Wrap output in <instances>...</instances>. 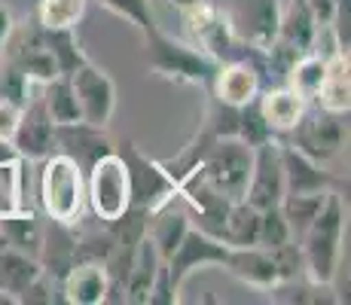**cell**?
I'll use <instances>...</instances> for the list:
<instances>
[{
    "label": "cell",
    "mask_w": 351,
    "mask_h": 305,
    "mask_svg": "<svg viewBox=\"0 0 351 305\" xmlns=\"http://www.w3.org/2000/svg\"><path fill=\"white\" fill-rule=\"evenodd\" d=\"M40 34H43V43H46V49H49V56H52V61H56V67H58L62 77H71L77 67H83L86 61H89V56L83 52V46H80L73 28H64V31L40 28Z\"/></svg>",
    "instance_id": "28"
},
{
    "label": "cell",
    "mask_w": 351,
    "mask_h": 305,
    "mask_svg": "<svg viewBox=\"0 0 351 305\" xmlns=\"http://www.w3.org/2000/svg\"><path fill=\"white\" fill-rule=\"evenodd\" d=\"M190 226H193L190 214H186L180 195L174 202H168V205H162L159 211L147 214V239L156 244L162 260H168V256L174 254V247L180 244V239L186 235V229Z\"/></svg>",
    "instance_id": "20"
},
{
    "label": "cell",
    "mask_w": 351,
    "mask_h": 305,
    "mask_svg": "<svg viewBox=\"0 0 351 305\" xmlns=\"http://www.w3.org/2000/svg\"><path fill=\"white\" fill-rule=\"evenodd\" d=\"M40 275H43V269H40L37 256L0 244V302L19 305V296L25 293V287Z\"/></svg>",
    "instance_id": "23"
},
{
    "label": "cell",
    "mask_w": 351,
    "mask_h": 305,
    "mask_svg": "<svg viewBox=\"0 0 351 305\" xmlns=\"http://www.w3.org/2000/svg\"><path fill=\"white\" fill-rule=\"evenodd\" d=\"M256 107H260L269 132L275 138H285L290 128L300 122L302 113H306L308 101L296 89H290L287 83H278V86H263L260 95H256Z\"/></svg>",
    "instance_id": "15"
},
{
    "label": "cell",
    "mask_w": 351,
    "mask_h": 305,
    "mask_svg": "<svg viewBox=\"0 0 351 305\" xmlns=\"http://www.w3.org/2000/svg\"><path fill=\"white\" fill-rule=\"evenodd\" d=\"M278 144H281V168H285V195L327 193V189L342 193V189H348L346 180H339L333 171H327V165H318L315 159L302 156L296 147H290L281 138H278Z\"/></svg>",
    "instance_id": "12"
},
{
    "label": "cell",
    "mask_w": 351,
    "mask_h": 305,
    "mask_svg": "<svg viewBox=\"0 0 351 305\" xmlns=\"http://www.w3.org/2000/svg\"><path fill=\"white\" fill-rule=\"evenodd\" d=\"M10 144H12V150L28 162H40L56 150V122L46 113L40 92L31 95L22 104V117H19L16 134H12Z\"/></svg>",
    "instance_id": "11"
},
{
    "label": "cell",
    "mask_w": 351,
    "mask_h": 305,
    "mask_svg": "<svg viewBox=\"0 0 351 305\" xmlns=\"http://www.w3.org/2000/svg\"><path fill=\"white\" fill-rule=\"evenodd\" d=\"M40 241H43V220L37 217V211H31V208L0 211V244L37 256Z\"/></svg>",
    "instance_id": "22"
},
{
    "label": "cell",
    "mask_w": 351,
    "mask_h": 305,
    "mask_svg": "<svg viewBox=\"0 0 351 305\" xmlns=\"http://www.w3.org/2000/svg\"><path fill=\"white\" fill-rule=\"evenodd\" d=\"M346 119L348 117L327 113L312 104V107H306L300 122H296L281 141H287L290 147H296L302 156L315 159L318 165H327V162L336 159V156L342 153V147H346V134H348Z\"/></svg>",
    "instance_id": "7"
},
{
    "label": "cell",
    "mask_w": 351,
    "mask_h": 305,
    "mask_svg": "<svg viewBox=\"0 0 351 305\" xmlns=\"http://www.w3.org/2000/svg\"><path fill=\"white\" fill-rule=\"evenodd\" d=\"M263 71L254 61H220L217 71L211 77L208 95L217 98L220 104L229 107H245L247 101H254L263 89Z\"/></svg>",
    "instance_id": "13"
},
{
    "label": "cell",
    "mask_w": 351,
    "mask_h": 305,
    "mask_svg": "<svg viewBox=\"0 0 351 305\" xmlns=\"http://www.w3.org/2000/svg\"><path fill=\"white\" fill-rule=\"evenodd\" d=\"M321 77H324V56H318V52H306V56H300L293 64H290L285 83L290 89L300 92L306 101H312L315 92H318Z\"/></svg>",
    "instance_id": "31"
},
{
    "label": "cell",
    "mask_w": 351,
    "mask_h": 305,
    "mask_svg": "<svg viewBox=\"0 0 351 305\" xmlns=\"http://www.w3.org/2000/svg\"><path fill=\"white\" fill-rule=\"evenodd\" d=\"M272 302H285V305H318V302H339V296H330V284H315L308 281L306 275L302 278H290V281H278L275 287L266 290Z\"/></svg>",
    "instance_id": "27"
},
{
    "label": "cell",
    "mask_w": 351,
    "mask_h": 305,
    "mask_svg": "<svg viewBox=\"0 0 351 305\" xmlns=\"http://www.w3.org/2000/svg\"><path fill=\"white\" fill-rule=\"evenodd\" d=\"M95 3H101L113 16L125 19L128 25H134L141 31V37L159 28L156 16H153V0H95Z\"/></svg>",
    "instance_id": "32"
},
{
    "label": "cell",
    "mask_w": 351,
    "mask_h": 305,
    "mask_svg": "<svg viewBox=\"0 0 351 305\" xmlns=\"http://www.w3.org/2000/svg\"><path fill=\"white\" fill-rule=\"evenodd\" d=\"M223 269L254 290H269L278 284L272 256H269L266 247H256V244L254 247H229V260Z\"/></svg>",
    "instance_id": "21"
},
{
    "label": "cell",
    "mask_w": 351,
    "mask_h": 305,
    "mask_svg": "<svg viewBox=\"0 0 351 305\" xmlns=\"http://www.w3.org/2000/svg\"><path fill=\"white\" fill-rule=\"evenodd\" d=\"M119 147H123V150H117V153L123 156V162H125L128 193H132V205L128 208L153 214V211H159L162 205L178 199V180L171 178V171H168L162 162L144 156L132 141H125V144H119Z\"/></svg>",
    "instance_id": "6"
},
{
    "label": "cell",
    "mask_w": 351,
    "mask_h": 305,
    "mask_svg": "<svg viewBox=\"0 0 351 305\" xmlns=\"http://www.w3.org/2000/svg\"><path fill=\"white\" fill-rule=\"evenodd\" d=\"M110 300V275L104 263H73L62 278V302L71 305H101Z\"/></svg>",
    "instance_id": "17"
},
{
    "label": "cell",
    "mask_w": 351,
    "mask_h": 305,
    "mask_svg": "<svg viewBox=\"0 0 351 305\" xmlns=\"http://www.w3.org/2000/svg\"><path fill=\"white\" fill-rule=\"evenodd\" d=\"M239 138L245 141V144H263V141H269V138H275L272 132H269V125L263 122V113H260V107H256V98L254 101H247L245 107H239Z\"/></svg>",
    "instance_id": "34"
},
{
    "label": "cell",
    "mask_w": 351,
    "mask_h": 305,
    "mask_svg": "<svg viewBox=\"0 0 351 305\" xmlns=\"http://www.w3.org/2000/svg\"><path fill=\"white\" fill-rule=\"evenodd\" d=\"M306 3H308V10H312L318 28H330V22H333V16H336V6H339V0H306Z\"/></svg>",
    "instance_id": "38"
},
{
    "label": "cell",
    "mask_w": 351,
    "mask_h": 305,
    "mask_svg": "<svg viewBox=\"0 0 351 305\" xmlns=\"http://www.w3.org/2000/svg\"><path fill=\"white\" fill-rule=\"evenodd\" d=\"M86 6H89V0H40L34 10V22L46 31H77L80 19L86 16Z\"/></svg>",
    "instance_id": "29"
},
{
    "label": "cell",
    "mask_w": 351,
    "mask_h": 305,
    "mask_svg": "<svg viewBox=\"0 0 351 305\" xmlns=\"http://www.w3.org/2000/svg\"><path fill=\"white\" fill-rule=\"evenodd\" d=\"M71 86H73V95H77L80 122L107 128L113 110H117V86H113V80L101 67L92 64V61H86L83 67H77L71 73Z\"/></svg>",
    "instance_id": "9"
},
{
    "label": "cell",
    "mask_w": 351,
    "mask_h": 305,
    "mask_svg": "<svg viewBox=\"0 0 351 305\" xmlns=\"http://www.w3.org/2000/svg\"><path fill=\"white\" fill-rule=\"evenodd\" d=\"M342 232H346V199H342V193L330 189L327 202L312 220V226L296 239L308 281L333 284L342 254Z\"/></svg>",
    "instance_id": "1"
},
{
    "label": "cell",
    "mask_w": 351,
    "mask_h": 305,
    "mask_svg": "<svg viewBox=\"0 0 351 305\" xmlns=\"http://www.w3.org/2000/svg\"><path fill=\"white\" fill-rule=\"evenodd\" d=\"M147 302H150V305H174V302H180V296L174 293L171 281H168V266H165V260H162V266H159V272H156V281H153Z\"/></svg>",
    "instance_id": "36"
},
{
    "label": "cell",
    "mask_w": 351,
    "mask_h": 305,
    "mask_svg": "<svg viewBox=\"0 0 351 305\" xmlns=\"http://www.w3.org/2000/svg\"><path fill=\"white\" fill-rule=\"evenodd\" d=\"M348 71H351L348 52H330V56H324V77L308 104L321 107L327 113L348 117V110H351V73Z\"/></svg>",
    "instance_id": "18"
},
{
    "label": "cell",
    "mask_w": 351,
    "mask_h": 305,
    "mask_svg": "<svg viewBox=\"0 0 351 305\" xmlns=\"http://www.w3.org/2000/svg\"><path fill=\"white\" fill-rule=\"evenodd\" d=\"M12 25H16V19H12L10 6H6V3H0V49H3L6 37H10V31H12Z\"/></svg>",
    "instance_id": "39"
},
{
    "label": "cell",
    "mask_w": 351,
    "mask_h": 305,
    "mask_svg": "<svg viewBox=\"0 0 351 305\" xmlns=\"http://www.w3.org/2000/svg\"><path fill=\"white\" fill-rule=\"evenodd\" d=\"M37 202L49 220L77 223L86 214V174L71 156L52 150L40 159Z\"/></svg>",
    "instance_id": "2"
},
{
    "label": "cell",
    "mask_w": 351,
    "mask_h": 305,
    "mask_svg": "<svg viewBox=\"0 0 351 305\" xmlns=\"http://www.w3.org/2000/svg\"><path fill=\"white\" fill-rule=\"evenodd\" d=\"M159 266H162V256H159L156 244H153L144 235V239L138 241V250H134V256H132V266H128L123 302H147L153 281H156Z\"/></svg>",
    "instance_id": "24"
},
{
    "label": "cell",
    "mask_w": 351,
    "mask_h": 305,
    "mask_svg": "<svg viewBox=\"0 0 351 305\" xmlns=\"http://www.w3.org/2000/svg\"><path fill=\"white\" fill-rule=\"evenodd\" d=\"M285 199V168H281V144L278 138H269L254 147V165L247 178L245 202L256 211L275 208Z\"/></svg>",
    "instance_id": "10"
},
{
    "label": "cell",
    "mask_w": 351,
    "mask_h": 305,
    "mask_svg": "<svg viewBox=\"0 0 351 305\" xmlns=\"http://www.w3.org/2000/svg\"><path fill=\"white\" fill-rule=\"evenodd\" d=\"M256 239H260V211L247 205L245 199L232 202L223 217L220 241L229 247H254Z\"/></svg>",
    "instance_id": "25"
},
{
    "label": "cell",
    "mask_w": 351,
    "mask_h": 305,
    "mask_svg": "<svg viewBox=\"0 0 351 305\" xmlns=\"http://www.w3.org/2000/svg\"><path fill=\"white\" fill-rule=\"evenodd\" d=\"M128 205H132V193H128L125 162L113 147L86 171V208L101 223H113L128 211Z\"/></svg>",
    "instance_id": "5"
},
{
    "label": "cell",
    "mask_w": 351,
    "mask_h": 305,
    "mask_svg": "<svg viewBox=\"0 0 351 305\" xmlns=\"http://www.w3.org/2000/svg\"><path fill=\"white\" fill-rule=\"evenodd\" d=\"M229 260V244H223L214 235L202 232V229L190 226L186 235L180 239V244L174 247V254L165 260L168 266V281H171L174 293L180 296V287L186 284L195 269H205V266H226Z\"/></svg>",
    "instance_id": "8"
},
{
    "label": "cell",
    "mask_w": 351,
    "mask_h": 305,
    "mask_svg": "<svg viewBox=\"0 0 351 305\" xmlns=\"http://www.w3.org/2000/svg\"><path fill=\"white\" fill-rule=\"evenodd\" d=\"M251 165H254L251 144H245L241 138H220L217 144L205 153V159L199 162L195 174L211 189H217L223 199L239 202V199H245Z\"/></svg>",
    "instance_id": "4"
},
{
    "label": "cell",
    "mask_w": 351,
    "mask_h": 305,
    "mask_svg": "<svg viewBox=\"0 0 351 305\" xmlns=\"http://www.w3.org/2000/svg\"><path fill=\"white\" fill-rule=\"evenodd\" d=\"M330 193V189H327ZM327 193H300V195H285V199L278 202L281 214H285L287 226H290V235H293V241L300 239L302 232H306L308 226H312V220L318 217V211L324 208V202H327Z\"/></svg>",
    "instance_id": "30"
},
{
    "label": "cell",
    "mask_w": 351,
    "mask_h": 305,
    "mask_svg": "<svg viewBox=\"0 0 351 305\" xmlns=\"http://www.w3.org/2000/svg\"><path fill=\"white\" fill-rule=\"evenodd\" d=\"M144 61L159 77L174 80V83H186V86H202V89L211 86V77L217 71V61L211 56H205L190 40L165 34L162 25L144 37Z\"/></svg>",
    "instance_id": "3"
},
{
    "label": "cell",
    "mask_w": 351,
    "mask_h": 305,
    "mask_svg": "<svg viewBox=\"0 0 351 305\" xmlns=\"http://www.w3.org/2000/svg\"><path fill=\"white\" fill-rule=\"evenodd\" d=\"M275 263V272H278V281H290V278H302L306 275V266H302V250L296 241H285L278 247L269 250Z\"/></svg>",
    "instance_id": "35"
},
{
    "label": "cell",
    "mask_w": 351,
    "mask_h": 305,
    "mask_svg": "<svg viewBox=\"0 0 351 305\" xmlns=\"http://www.w3.org/2000/svg\"><path fill=\"white\" fill-rule=\"evenodd\" d=\"M19 117H22V104H16L10 98H0V141H6V144L12 141Z\"/></svg>",
    "instance_id": "37"
},
{
    "label": "cell",
    "mask_w": 351,
    "mask_h": 305,
    "mask_svg": "<svg viewBox=\"0 0 351 305\" xmlns=\"http://www.w3.org/2000/svg\"><path fill=\"white\" fill-rule=\"evenodd\" d=\"M40 98H43V107L49 113V119L56 125H71V122H80V107H77V95H73L71 77H52L49 83L40 86Z\"/></svg>",
    "instance_id": "26"
},
{
    "label": "cell",
    "mask_w": 351,
    "mask_h": 305,
    "mask_svg": "<svg viewBox=\"0 0 351 305\" xmlns=\"http://www.w3.org/2000/svg\"><path fill=\"white\" fill-rule=\"evenodd\" d=\"M285 241H293V235H290V226L285 220V214H281V208H266V211H260V239H256V247H278V244Z\"/></svg>",
    "instance_id": "33"
},
{
    "label": "cell",
    "mask_w": 351,
    "mask_h": 305,
    "mask_svg": "<svg viewBox=\"0 0 351 305\" xmlns=\"http://www.w3.org/2000/svg\"><path fill=\"white\" fill-rule=\"evenodd\" d=\"M56 150L71 156L86 174L92 168V162L113 150V141L107 138V132L98 125L71 122V125H56Z\"/></svg>",
    "instance_id": "14"
},
{
    "label": "cell",
    "mask_w": 351,
    "mask_h": 305,
    "mask_svg": "<svg viewBox=\"0 0 351 305\" xmlns=\"http://www.w3.org/2000/svg\"><path fill=\"white\" fill-rule=\"evenodd\" d=\"M281 3L278 0H239V10L232 16V25L247 43L266 52L278 37Z\"/></svg>",
    "instance_id": "16"
},
{
    "label": "cell",
    "mask_w": 351,
    "mask_h": 305,
    "mask_svg": "<svg viewBox=\"0 0 351 305\" xmlns=\"http://www.w3.org/2000/svg\"><path fill=\"white\" fill-rule=\"evenodd\" d=\"M315 40H318V22H315L308 3L306 0H287L278 19L275 43H281L293 56H306V52H315Z\"/></svg>",
    "instance_id": "19"
}]
</instances>
